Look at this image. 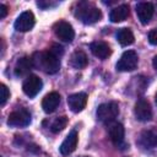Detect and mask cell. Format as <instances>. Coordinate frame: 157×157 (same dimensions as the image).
<instances>
[{"instance_id":"14","label":"cell","mask_w":157,"mask_h":157,"mask_svg":"<svg viewBox=\"0 0 157 157\" xmlns=\"http://www.w3.org/2000/svg\"><path fill=\"white\" fill-rule=\"evenodd\" d=\"M90 49L92 52V54L99 59H107L110 54H112V49L110 47L105 43V42H102V40H97V42H93L91 43L90 45Z\"/></svg>"},{"instance_id":"27","label":"cell","mask_w":157,"mask_h":157,"mask_svg":"<svg viewBox=\"0 0 157 157\" xmlns=\"http://www.w3.org/2000/svg\"><path fill=\"white\" fill-rule=\"evenodd\" d=\"M155 101H156V104H157V93H156V96H155Z\"/></svg>"},{"instance_id":"4","label":"cell","mask_w":157,"mask_h":157,"mask_svg":"<svg viewBox=\"0 0 157 157\" xmlns=\"http://www.w3.org/2000/svg\"><path fill=\"white\" fill-rule=\"evenodd\" d=\"M29 123H31V114L28 110L23 108L11 112L7 118V124L15 128H23V126L29 125Z\"/></svg>"},{"instance_id":"7","label":"cell","mask_w":157,"mask_h":157,"mask_svg":"<svg viewBox=\"0 0 157 157\" xmlns=\"http://www.w3.org/2000/svg\"><path fill=\"white\" fill-rule=\"evenodd\" d=\"M54 33L55 36L63 40V42H72L74 37H75V31L72 28V26L66 22V21H59L54 25Z\"/></svg>"},{"instance_id":"2","label":"cell","mask_w":157,"mask_h":157,"mask_svg":"<svg viewBox=\"0 0 157 157\" xmlns=\"http://www.w3.org/2000/svg\"><path fill=\"white\" fill-rule=\"evenodd\" d=\"M75 16L85 25H92L102 18V12L98 7L88 2H82L78 5Z\"/></svg>"},{"instance_id":"10","label":"cell","mask_w":157,"mask_h":157,"mask_svg":"<svg viewBox=\"0 0 157 157\" xmlns=\"http://www.w3.org/2000/svg\"><path fill=\"white\" fill-rule=\"evenodd\" d=\"M86 103H87V94L85 92L74 93V94H70L67 97L69 108L74 113H78V112L83 110V108L86 107Z\"/></svg>"},{"instance_id":"16","label":"cell","mask_w":157,"mask_h":157,"mask_svg":"<svg viewBox=\"0 0 157 157\" xmlns=\"http://www.w3.org/2000/svg\"><path fill=\"white\" fill-rule=\"evenodd\" d=\"M33 60L32 58L29 56H23L21 59L17 60L16 65H15V75L18 76V77H22V76H26L33 67Z\"/></svg>"},{"instance_id":"18","label":"cell","mask_w":157,"mask_h":157,"mask_svg":"<svg viewBox=\"0 0 157 157\" xmlns=\"http://www.w3.org/2000/svg\"><path fill=\"white\" fill-rule=\"evenodd\" d=\"M70 64L75 69H83L88 64V58L82 50H75L70 58Z\"/></svg>"},{"instance_id":"12","label":"cell","mask_w":157,"mask_h":157,"mask_svg":"<svg viewBox=\"0 0 157 157\" xmlns=\"http://www.w3.org/2000/svg\"><path fill=\"white\" fill-rule=\"evenodd\" d=\"M108 134H109L110 141L115 146H119V145L123 144V141H124V134H125V130H124L123 124L115 123V121L112 123V124H109V126H108Z\"/></svg>"},{"instance_id":"15","label":"cell","mask_w":157,"mask_h":157,"mask_svg":"<svg viewBox=\"0 0 157 157\" xmlns=\"http://www.w3.org/2000/svg\"><path fill=\"white\" fill-rule=\"evenodd\" d=\"M60 103V94L58 92H50L48 93L43 101H42V108L45 113H53Z\"/></svg>"},{"instance_id":"21","label":"cell","mask_w":157,"mask_h":157,"mask_svg":"<svg viewBox=\"0 0 157 157\" xmlns=\"http://www.w3.org/2000/svg\"><path fill=\"white\" fill-rule=\"evenodd\" d=\"M66 125H67V118L66 117H59L53 121L50 130L56 134V132H60L61 130H64L66 128Z\"/></svg>"},{"instance_id":"20","label":"cell","mask_w":157,"mask_h":157,"mask_svg":"<svg viewBox=\"0 0 157 157\" xmlns=\"http://www.w3.org/2000/svg\"><path fill=\"white\" fill-rule=\"evenodd\" d=\"M141 144L147 147L157 146V131H153V130L144 131L141 134Z\"/></svg>"},{"instance_id":"17","label":"cell","mask_w":157,"mask_h":157,"mask_svg":"<svg viewBox=\"0 0 157 157\" xmlns=\"http://www.w3.org/2000/svg\"><path fill=\"white\" fill-rule=\"evenodd\" d=\"M129 6L128 5H119L117 7H114L112 11H110V15H109V18L112 22H121L124 20H126V17L129 16Z\"/></svg>"},{"instance_id":"5","label":"cell","mask_w":157,"mask_h":157,"mask_svg":"<svg viewBox=\"0 0 157 157\" xmlns=\"http://www.w3.org/2000/svg\"><path fill=\"white\" fill-rule=\"evenodd\" d=\"M137 63H139V58H137L136 52L126 50V52L123 53V55L118 60L117 70H119V71H132L134 69H136Z\"/></svg>"},{"instance_id":"24","label":"cell","mask_w":157,"mask_h":157,"mask_svg":"<svg viewBox=\"0 0 157 157\" xmlns=\"http://www.w3.org/2000/svg\"><path fill=\"white\" fill-rule=\"evenodd\" d=\"M49 50H52L55 55H58L59 58L63 55V53H64V49H63V47H60V45H58V44H53V47L49 49Z\"/></svg>"},{"instance_id":"8","label":"cell","mask_w":157,"mask_h":157,"mask_svg":"<svg viewBox=\"0 0 157 157\" xmlns=\"http://www.w3.org/2000/svg\"><path fill=\"white\" fill-rule=\"evenodd\" d=\"M36 23V18H34V15L32 11H23L15 21L13 26H15V29L18 31V32H28L33 28Z\"/></svg>"},{"instance_id":"19","label":"cell","mask_w":157,"mask_h":157,"mask_svg":"<svg viewBox=\"0 0 157 157\" xmlns=\"http://www.w3.org/2000/svg\"><path fill=\"white\" fill-rule=\"evenodd\" d=\"M117 39H118V42L123 47H126V45H130V44L134 43L135 37H134V33L131 32V29H129V28H120L117 32Z\"/></svg>"},{"instance_id":"26","label":"cell","mask_w":157,"mask_h":157,"mask_svg":"<svg viewBox=\"0 0 157 157\" xmlns=\"http://www.w3.org/2000/svg\"><path fill=\"white\" fill-rule=\"evenodd\" d=\"M152 65H153V67L157 70V55L153 58V60H152Z\"/></svg>"},{"instance_id":"11","label":"cell","mask_w":157,"mask_h":157,"mask_svg":"<svg viewBox=\"0 0 157 157\" xmlns=\"http://www.w3.org/2000/svg\"><path fill=\"white\" fill-rule=\"evenodd\" d=\"M155 12V7L151 2H139L136 6V13L142 25H147L152 18Z\"/></svg>"},{"instance_id":"13","label":"cell","mask_w":157,"mask_h":157,"mask_svg":"<svg viewBox=\"0 0 157 157\" xmlns=\"http://www.w3.org/2000/svg\"><path fill=\"white\" fill-rule=\"evenodd\" d=\"M77 142H78L77 132H76V131H71V132L65 137V140L63 141V144L60 145V147H59L60 153L64 155V156H67V155L72 153V152L76 150Z\"/></svg>"},{"instance_id":"25","label":"cell","mask_w":157,"mask_h":157,"mask_svg":"<svg viewBox=\"0 0 157 157\" xmlns=\"http://www.w3.org/2000/svg\"><path fill=\"white\" fill-rule=\"evenodd\" d=\"M7 15V6L4 4H0V18H5Z\"/></svg>"},{"instance_id":"23","label":"cell","mask_w":157,"mask_h":157,"mask_svg":"<svg viewBox=\"0 0 157 157\" xmlns=\"http://www.w3.org/2000/svg\"><path fill=\"white\" fill-rule=\"evenodd\" d=\"M148 42L152 45H157V28L150 31V33H148Z\"/></svg>"},{"instance_id":"28","label":"cell","mask_w":157,"mask_h":157,"mask_svg":"<svg viewBox=\"0 0 157 157\" xmlns=\"http://www.w3.org/2000/svg\"><path fill=\"white\" fill-rule=\"evenodd\" d=\"M80 157H90V156H80Z\"/></svg>"},{"instance_id":"22","label":"cell","mask_w":157,"mask_h":157,"mask_svg":"<svg viewBox=\"0 0 157 157\" xmlns=\"http://www.w3.org/2000/svg\"><path fill=\"white\" fill-rule=\"evenodd\" d=\"M0 92H1V96H0V105H5L6 101H7L9 97H10L9 88H7L5 85H1V86H0Z\"/></svg>"},{"instance_id":"1","label":"cell","mask_w":157,"mask_h":157,"mask_svg":"<svg viewBox=\"0 0 157 157\" xmlns=\"http://www.w3.org/2000/svg\"><path fill=\"white\" fill-rule=\"evenodd\" d=\"M32 60L36 67L43 70L45 74H49V75L56 74L60 69V58L55 55L52 50L36 53Z\"/></svg>"},{"instance_id":"3","label":"cell","mask_w":157,"mask_h":157,"mask_svg":"<svg viewBox=\"0 0 157 157\" xmlns=\"http://www.w3.org/2000/svg\"><path fill=\"white\" fill-rule=\"evenodd\" d=\"M97 119L104 124H112L114 123L115 118L119 114V105L115 102L103 103L97 108Z\"/></svg>"},{"instance_id":"6","label":"cell","mask_w":157,"mask_h":157,"mask_svg":"<svg viewBox=\"0 0 157 157\" xmlns=\"http://www.w3.org/2000/svg\"><path fill=\"white\" fill-rule=\"evenodd\" d=\"M42 87H43V82L37 75H28L22 85V90L25 94L28 96L29 98L36 97L40 92Z\"/></svg>"},{"instance_id":"9","label":"cell","mask_w":157,"mask_h":157,"mask_svg":"<svg viewBox=\"0 0 157 157\" xmlns=\"http://www.w3.org/2000/svg\"><path fill=\"white\" fill-rule=\"evenodd\" d=\"M134 113L137 120L140 121H148L152 118V108L151 104L148 103V101L141 98L135 103V108H134Z\"/></svg>"}]
</instances>
